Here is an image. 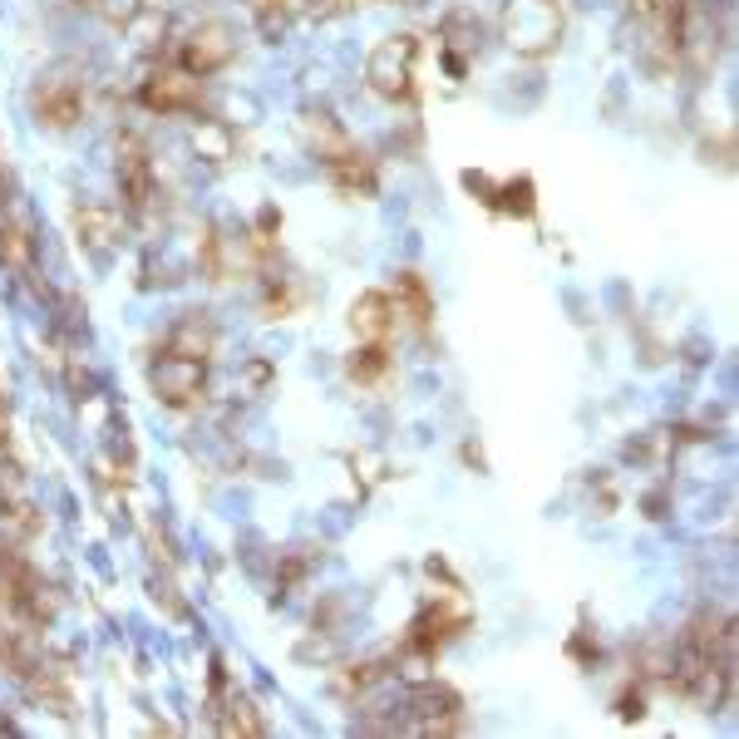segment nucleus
<instances>
[{
	"label": "nucleus",
	"instance_id": "nucleus-1",
	"mask_svg": "<svg viewBox=\"0 0 739 739\" xmlns=\"http://www.w3.org/2000/svg\"><path fill=\"white\" fill-rule=\"evenodd\" d=\"M380 311H385V296H360V306H356V326H360V336H380V331H385Z\"/></svg>",
	"mask_w": 739,
	"mask_h": 739
}]
</instances>
